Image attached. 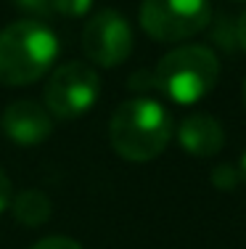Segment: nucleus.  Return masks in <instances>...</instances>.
<instances>
[{"label": "nucleus", "mask_w": 246, "mask_h": 249, "mask_svg": "<svg viewBox=\"0 0 246 249\" xmlns=\"http://www.w3.org/2000/svg\"><path fill=\"white\" fill-rule=\"evenodd\" d=\"M61 43L43 19H19L0 32V82L32 85L53 69Z\"/></svg>", "instance_id": "obj_1"}, {"label": "nucleus", "mask_w": 246, "mask_h": 249, "mask_svg": "<svg viewBox=\"0 0 246 249\" xmlns=\"http://www.w3.org/2000/svg\"><path fill=\"white\" fill-rule=\"evenodd\" d=\"M172 138V117L164 104L140 96L122 101L111 114L109 141L127 162H148L167 149Z\"/></svg>", "instance_id": "obj_2"}, {"label": "nucleus", "mask_w": 246, "mask_h": 249, "mask_svg": "<svg viewBox=\"0 0 246 249\" xmlns=\"http://www.w3.org/2000/svg\"><path fill=\"white\" fill-rule=\"evenodd\" d=\"M220 77V61L204 45H180L162 56L154 72V85L172 104L191 106L214 90Z\"/></svg>", "instance_id": "obj_3"}, {"label": "nucleus", "mask_w": 246, "mask_h": 249, "mask_svg": "<svg viewBox=\"0 0 246 249\" xmlns=\"http://www.w3.org/2000/svg\"><path fill=\"white\" fill-rule=\"evenodd\" d=\"M98 98H101V77L85 61L58 67L43 90V106L53 120H77L98 104Z\"/></svg>", "instance_id": "obj_4"}, {"label": "nucleus", "mask_w": 246, "mask_h": 249, "mask_svg": "<svg viewBox=\"0 0 246 249\" xmlns=\"http://www.w3.org/2000/svg\"><path fill=\"white\" fill-rule=\"evenodd\" d=\"M212 21L209 0H143L140 27L159 43H180Z\"/></svg>", "instance_id": "obj_5"}, {"label": "nucleus", "mask_w": 246, "mask_h": 249, "mask_svg": "<svg viewBox=\"0 0 246 249\" xmlns=\"http://www.w3.org/2000/svg\"><path fill=\"white\" fill-rule=\"evenodd\" d=\"M82 51L98 67H119L132 53V27L119 11L106 8L87 19L82 29Z\"/></svg>", "instance_id": "obj_6"}, {"label": "nucleus", "mask_w": 246, "mask_h": 249, "mask_svg": "<svg viewBox=\"0 0 246 249\" xmlns=\"http://www.w3.org/2000/svg\"><path fill=\"white\" fill-rule=\"evenodd\" d=\"M3 130L14 143L37 146L53 133V117L37 101H14L3 111Z\"/></svg>", "instance_id": "obj_7"}, {"label": "nucleus", "mask_w": 246, "mask_h": 249, "mask_svg": "<svg viewBox=\"0 0 246 249\" xmlns=\"http://www.w3.org/2000/svg\"><path fill=\"white\" fill-rule=\"evenodd\" d=\"M178 141L183 151L193 154V157H214L225 146V130H222L220 120L209 114H191L180 122Z\"/></svg>", "instance_id": "obj_8"}, {"label": "nucleus", "mask_w": 246, "mask_h": 249, "mask_svg": "<svg viewBox=\"0 0 246 249\" xmlns=\"http://www.w3.org/2000/svg\"><path fill=\"white\" fill-rule=\"evenodd\" d=\"M11 210L14 217L24 225H43L50 217V199L48 194H43L40 188H27L16 199H11Z\"/></svg>", "instance_id": "obj_9"}, {"label": "nucleus", "mask_w": 246, "mask_h": 249, "mask_svg": "<svg viewBox=\"0 0 246 249\" xmlns=\"http://www.w3.org/2000/svg\"><path fill=\"white\" fill-rule=\"evenodd\" d=\"M93 0H53V14L69 16V19H80V16L90 14Z\"/></svg>", "instance_id": "obj_10"}, {"label": "nucleus", "mask_w": 246, "mask_h": 249, "mask_svg": "<svg viewBox=\"0 0 246 249\" xmlns=\"http://www.w3.org/2000/svg\"><path fill=\"white\" fill-rule=\"evenodd\" d=\"M16 8H21L32 19H48L53 16V0H14Z\"/></svg>", "instance_id": "obj_11"}, {"label": "nucleus", "mask_w": 246, "mask_h": 249, "mask_svg": "<svg viewBox=\"0 0 246 249\" xmlns=\"http://www.w3.org/2000/svg\"><path fill=\"white\" fill-rule=\"evenodd\" d=\"M238 180H241V173H238V170H233L230 164H220V167L212 173V183L217 188H225V191H228V188H233Z\"/></svg>", "instance_id": "obj_12"}, {"label": "nucleus", "mask_w": 246, "mask_h": 249, "mask_svg": "<svg viewBox=\"0 0 246 249\" xmlns=\"http://www.w3.org/2000/svg\"><path fill=\"white\" fill-rule=\"evenodd\" d=\"M29 249H82V244H77L74 239H66V236H48V239L37 241Z\"/></svg>", "instance_id": "obj_13"}, {"label": "nucleus", "mask_w": 246, "mask_h": 249, "mask_svg": "<svg viewBox=\"0 0 246 249\" xmlns=\"http://www.w3.org/2000/svg\"><path fill=\"white\" fill-rule=\"evenodd\" d=\"M11 199H14V186H11L8 175L0 170V215L11 207Z\"/></svg>", "instance_id": "obj_14"}, {"label": "nucleus", "mask_w": 246, "mask_h": 249, "mask_svg": "<svg viewBox=\"0 0 246 249\" xmlns=\"http://www.w3.org/2000/svg\"><path fill=\"white\" fill-rule=\"evenodd\" d=\"M236 37H238V45L246 51V11L241 14V19H238V24H236Z\"/></svg>", "instance_id": "obj_15"}, {"label": "nucleus", "mask_w": 246, "mask_h": 249, "mask_svg": "<svg viewBox=\"0 0 246 249\" xmlns=\"http://www.w3.org/2000/svg\"><path fill=\"white\" fill-rule=\"evenodd\" d=\"M238 173H241V180L246 183V151H244V157H241V164H238Z\"/></svg>", "instance_id": "obj_16"}, {"label": "nucleus", "mask_w": 246, "mask_h": 249, "mask_svg": "<svg viewBox=\"0 0 246 249\" xmlns=\"http://www.w3.org/2000/svg\"><path fill=\"white\" fill-rule=\"evenodd\" d=\"M244 98H246V82H244Z\"/></svg>", "instance_id": "obj_17"}, {"label": "nucleus", "mask_w": 246, "mask_h": 249, "mask_svg": "<svg viewBox=\"0 0 246 249\" xmlns=\"http://www.w3.org/2000/svg\"><path fill=\"white\" fill-rule=\"evenodd\" d=\"M238 3H244V0H238Z\"/></svg>", "instance_id": "obj_18"}]
</instances>
